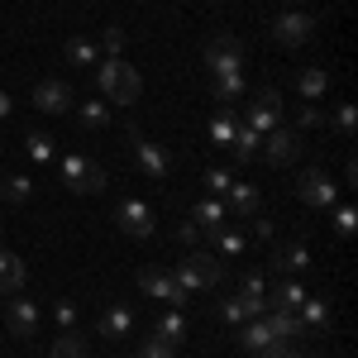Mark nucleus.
I'll return each instance as SVG.
<instances>
[{"instance_id":"obj_17","label":"nucleus","mask_w":358,"mask_h":358,"mask_svg":"<svg viewBox=\"0 0 358 358\" xmlns=\"http://www.w3.org/2000/svg\"><path fill=\"white\" fill-rule=\"evenodd\" d=\"M20 287H24V258H15L10 248H0V292L15 296Z\"/></svg>"},{"instance_id":"obj_13","label":"nucleus","mask_w":358,"mask_h":358,"mask_svg":"<svg viewBox=\"0 0 358 358\" xmlns=\"http://www.w3.org/2000/svg\"><path fill=\"white\" fill-rule=\"evenodd\" d=\"M5 325H10V334H20V339L38 334V306L29 301V296H15V301L5 306Z\"/></svg>"},{"instance_id":"obj_6","label":"nucleus","mask_w":358,"mask_h":358,"mask_svg":"<svg viewBox=\"0 0 358 358\" xmlns=\"http://www.w3.org/2000/svg\"><path fill=\"white\" fill-rule=\"evenodd\" d=\"M206 67H210V77H224V72H244V48H239V38H210L206 43Z\"/></svg>"},{"instance_id":"obj_34","label":"nucleus","mask_w":358,"mask_h":358,"mask_svg":"<svg viewBox=\"0 0 358 358\" xmlns=\"http://www.w3.org/2000/svg\"><path fill=\"white\" fill-rule=\"evenodd\" d=\"M210 138H215L220 148H229V143H234V120H229V115H215V120H210Z\"/></svg>"},{"instance_id":"obj_11","label":"nucleus","mask_w":358,"mask_h":358,"mask_svg":"<svg viewBox=\"0 0 358 358\" xmlns=\"http://www.w3.org/2000/svg\"><path fill=\"white\" fill-rule=\"evenodd\" d=\"M115 220H120V229H124L129 239H148V234H153V210H148L143 201H134V196L120 201V215H115Z\"/></svg>"},{"instance_id":"obj_4","label":"nucleus","mask_w":358,"mask_h":358,"mask_svg":"<svg viewBox=\"0 0 358 358\" xmlns=\"http://www.w3.org/2000/svg\"><path fill=\"white\" fill-rule=\"evenodd\" d=\"M263 158L273 167H287L301 158V129H287V124H277V129H268L263 134V148H258Z\"/></svg>"},{"instance_id":"obj_43","label":"nucleus","mask_w":358,"mask_h":358,"mask_svg":"<svg viewBox=\"0 0 358 358\" xmlns=\"http://www.w3.org/2000/svg\"><path fill=\"white\" fill-rule=\"evenodd\" d=\"M263 358H306V354H296L292 344H273V349H263Z\"/></svg>"},{"instance_id":"obj_22","label":"nucleus","mask_w":358,"mask_h":358,"mask_svg":"<svg viewBox=\"0 0 358 358\" xmlns=\"http://www.w3.org/2000/svg\"><path fill=\"white\" fill-rule=\"evenodd\" d=\"M239 344H244L248 354H263V349H273L277 339L268 330V320H244V330H239Z\"/></svg>"},{"instance_id":"obj_3","label":"nucleus","mask_w":358,"mask_h":358,"mask_svg":"<svg viewBox=\"0 0 358 358\" xmlns=\"http://www.w3.org/2000/svg\"><path fill=\"white\" fill-rule=\"evenodd\" d=\"M62 182L77 196H96V192L110 187V172L101 163H91V158H82V153H67V158H62Z\"/></svg>"},{"instance_id":"obj_42","label":"nucleus","mask_w":358,"mask_h":358,"mask_svg":"<svg viewBox=\"0 0 358 358\" xmlns=\"http://www.w3.org/2000/svg\"><path fill=\"white\" fill-rule=\"evenodd\" d=\"M177 239H182V244H196V239H201V224H177Z\"/></svg>"},{"instance_id":"obj_9","label":"nucleus","mask_w":358,"mask_h":358,"mask_svg":"<svg viewBox=\"0 0 358 358\" xmlns=\"http://www.w3.org/2000/svg\"><path fill=\"white\" fill-rule=\"evenodd\" d=\"M277 115H282V96H277V86H263V91L253 96V106H248L244 124L253 134H268V129H277Z\"/></svg>"},{"instance_id":"obj_29","label":"nucleus","mask_w":358,"mask_h":358,"mask_svg":"<svg viewBox=\"0 0 358 358\" xmlns=\"http://www.w3.org/2000/svg\"><path fill=\"white\" fill-rule=\"evenodd\" d=\"M67 62H72V67H96V62H101V48H96L91 38H72V43H67Z\"/></svg>"},{"instance_id":"obj_14","label":"nucleus","mask_w":358,"mask_h":358,"mask_svg":"<svg viewBox=\"0 0 358 358\" xmlns=\"http://www.w3.org/2000/svg\"><path fill=\"white\" fill-rule=\"evenodd\" d=\"M234 301L244 306V315H248V320L268 315V282H263L258 273H248L244 282H239V296H234Z\"/></svg>"},{"instance_id":"obj_16","label":"nucleus","mask_w":358,"mask_h":358,"mask_svg":"<svg viewBox=\"0 0 358 358\" xmlns=\"http://www.w3.org/2000/svg\"><path fill=\"white\" fill-rule=\"evenodd\" d=\"M224 220H229V210H224L220 196H210V201H201L192 210V224H201L206 234H215V229H224Z\"/></svg>"},{"instance_id":"obj_23","label":"nucleus","mask_w":358,"mask_h":358,"mask_svg":"<svg viewBox=\"0 0 358 358\" xmlns=\"http://www.w3.org/2000/svg\"><path fill=\"white\" fill-rule=\"evenodd\" d=\"M296 320H301V330H325L330 325V306L320 301V296H306L296 306Z\"/></svg>"},{"instance_id":"obj_33","label":"nucleus","mask_w":358,"mask_h":358,"mask_svg":"<svg viewBox=\"0 0 358 358\" xmlns=\"http://www.w3.org/2000/svg\"><path fill=\"white\" fill-rule=\"evenodd\" d=\"M29 192H34V182H29V177H5V187H0V196H5L10 206L29 201Z\"/></svg>"},{"instance_id":"obj_26","label":"nucleus","mask_w":358,"mask_h":358,"mask_svg":"<svg viewBox=\"0 0 358 358\" xmlns=\"http://www.w3.org/2000/svg\"><path fill=\"white\" fill-rule=\"evenodd\" d=\"M229 148H234L239 163H253V153L263 148V134H253L248 124H234V143H229Z\"/></svg>"},{"instance_id":"obj_28","label":"nucleus","mask_w":358,"mask_h":358,"mask_svg":"<svg viewBox=\"0 0 358 358\" xmlns=\"http://www.w3.org/2000/svg\"><path fill=\"white\" fill-rule=\"evenodd\" d=\"M91 349H86V334L82 330H62L53 344V358H86Z\"/></svg>"},{"instance_id":"obj_39","label":"nucleus","mask_w":358,"mask_h":358,"mask_svg":"<svg viewBox=\"0 0 358 358\" xmlns=\"http://www.w3.org/2000/svg\"><path fill=\"white\" fill-rule=\"evenodd\" d=\"M220 315L229 320V325H244V320H248V315H244V306L234 301V296H224V301H220Z\"/></svg>"},{"instance_id":"obj_7","label":"nucleus","mask_w":358,"mask_h":358,"mask_svg":"<svg viewBox=\"0 0 358 358\" xmlns=\"http://www.w3.org/2000/svg\"><path fill=\"white\" fill-rule=\"evenodd\" d=\"M310 34H315V20H310L306 10H282V15L273 20V38L282 43V48H301Z\"/></svg>"},{"instance_id":"obj_37","label":"nucleus","mask_w":358,"mask_h":358,"mask_svg":"<svg viewBox=\"0 0 358 358\" xmlns=\"http://www.w3.org/2000/svg\"><path fill=\"white\" fill-rule=\"evenodd\" d=\"M334 124H339V134L354 138V124H358V110L354 106H339V115H334Z\"/></svg>"},{"instance_id":"obj_5","label":"nucleus","mask_w":358,"mask_h":358,"mask_svg":"<svg viewBox=\"0 0 358 358\" xmlns=\"http://www.w3.org/2000/svg\"><path fill=\"white\" fill-rule=\"evenodd\" d=\"M129 143H134V163L143 167V177H153V182H167V172H172V158H167L163 148H158L153 138H143L134 124H129Z\"/></svg>"},{"instance_id":"obj_25","label":"nucleus","mask_w":358,"mask_h":358,"mask_svg":"<svg viewBox=\"0 0 358 358\" xmlns=\"http://www.w3.org/2000/svg\"><path fill=\"white\" fill-rule=\"evenodd\" d=\"M244 248H248V239L239 229H215V234H210V253H215V258H239Z\"/></svg>"},{"instance_id":"obj_36","label":"nucleus","mask_w":358,"mask_h":358,"mask_svg":"<svg viewBox=\"0 0 358 358\" xmlns=\"http://www.w3.org/2000/svg\"><path fill=\"white\" fill-rule=\"evenodd\" d=\"M354 224H358L354 206H339V210H334V229H339V234H354Z\"/></svg>"},{"instance_id":"obj_18","label":"nucleus","mask_w":358,"mask_h":358,"mask_svg":"<svg viewBox=\"0 0 358 358\" xmlns=\"http://www.w3.org/2000/svg\"><path fill=\"white\" fill-rule=\"evenodd\" d=\"M224 210H229V215H253V210H258V187H253V182H229Z\"/></svg>"},{"instance_id":"obj_12","label":"nucleus","mask_w":358,"mask_h":358,"mask_svg":"<svg viewBox=\"0 0 358 358\" xmlns=\"http://www.w3.org/2000/svg\"><path fill=\"white\" fill-rule=\"evenodd\" d=\"M296 192H301V201L306 206H315V210H330L334 206V182L325 177V172H301V182H296Z\"/></svg>"},{"instance_id":"obj_24","label":"nucleus","mask_w":358,"mask_h":358,"mask_svg":"<svg viewBox=\"0 0 358 358\" xmlns=\"http://www.w3.org/2000/svg\"><path fill=\"white\" fill-rule=\"evenodd\" d=\"M296 86H301V101H310V106H315V101L330 91V72H325V67H306L301 77H296Z\"/></svg>"},{"instance_id":"obj_40","label":"nucleus","mask_w":358,"mask_h":358,"mask_svg":"<svg viewBox=\"0 0 358 358\" xmlns=\"http://www.w3.org/2000/svg\"><path fill=\"white\" fill-rule=\"evenodd\" d=\"M315 124H325V110L306 101V106H301V129H315Z\"/></svg>"},{"instance_id":"obj_20","label":"nucleus","mask_w":358,"mask_h":358,"mask_svg":"<svg viewBox=\"0 0 358 358\" xmlns=\"http://www.w3.org/2000/svg\"><path fill=\"white\" fill-rule=\"evenodd\" d=\"M210 91L220 106H239L244 101V72H224V77H210Z\"/></svg>"},{"instance_id":"obj_35","label":"nucleus","mask_w":358,"mask_h":358,"mask_svg":"<svg viewBox=\"0 0 358 358\" xmlns=\"http://www.w3.org/2000/svg\"><path fill=\"white\" fill-rule=\"evenodd\" d=\"M229 182H234V177H229L224 167H210V172H206V187H210V196H224V192H229Z\"/></svg>"},{"instance_id":"obj_10","label":"nucleus","mask_w":358,"mask_h":358,"mask_svg":"<svg viewBox=\"0 0 358 358\" xmlns=\"http://www.w3.org/2000/svg\"><path fill=\"white\" fill-rule=\"evenodd\" d=\"M34 106L48 110V115H62V110L77 106V96H72V86L62 82V77H43V82L34 86Z\"/></svg>"},{"instance_id":"obj_21","label":"nucleus","mask_w":358,"mask_h":358,"mask_svg":"<svg viewBox=\"0 0 358 358\" xmlns=\"http://www.w3.org/2000/svg\"><path fill=\"white\" fill-rule=\"evenodd\" d=\"M268 330H273L277 344H292L296 334H306L301 320H296V310H268Z\"/></svg>"},{"instance_id":"obj_30","label":"nucleus","mask_w":358,"mask_h":358,"mask_svg":"<svg viewBox=\"0 0 358 358\" xmlns=\"http://www.w3.org/2000/svg\"><path fill=\"white\" fill-rule=\"evenodd\" d=\"M24 148L34 163H53V138L43 134V129H34V134H24Z\"/></svg>"},{"instance_id":"obj_19","label":"nucleus","mask_w":358,"mask_h":358,"mask_svg":"<svg viewBox=\"0 0 358 358\" xmlns=\"http://www.w3.org/2000/svg\"><path fill=\"white\" fill-rule=\"evenodd\" d=\"M101 334H106V339H124V334H134V310H129V306H110V310L101 315Z\"/></svg>"},{"instance_id":"obj_45","label":"nucleus","mask_w":358,"mask_h":358,"mask_svg":"<svg viewBox=\"0 0 358 358\" xmlns=\"http://www.w3.org/2000/svg\"><path fill=\"white\" fill-rule=\"evenodd\" d=\"M5 115H10V96L0 91V124H5Z\"/></svg>"},{"instance_id":"obj_8","label":"nucleus","mask_w":358,"mask_h":358,"mask_svg":"<svg viewBox=\"0 0 358 358\" xmlns=\"http://www.w3.org/2000/svg\"><path fill=\"white\" fill-rule=\"evenodd\" d=\"M138 292H143V296H153V301H167V306H182V301H187V292L177 287V277L167 273V268H143V273H138Z\"/></svg>"},{"instance_id":"obj_41","label":"nucleus","mask_w":358,"mask_h":358,"mask_svg":"<svg viewBox=\"0 0 358 358\" xmlns=\"http://www.w3.org/2000/svg\"><path fill=\"white\" fill-rule=\"evenodd\" d=\"M57 325L62 330H77V306L72 301H57Z\"/></svg>"},{"instance_id":"obj_27","label":"nucleus","mask_w":358,"mask_h":358,"mask_svg":"<svg viewBox=\"0 0 358 358\" xmlns=\"http://www.w3.org/2000/svg\"><path fill=\"white\" fill-rule=\"evenodd\" d=\"M273 263H277V273H287V277H292V273H301L306 263H310V253H306V244H287V248H277V258H273Z\"/></svg>"},{"instance_id":"obj_2","label":"nucleus","mask_w":358,"mask_h":358,"mask_svg":"<svg viewBox=\"0 0 358 358\" xmlns=\"http://www.w3.org/2000/svg\"><path fill=\"white\" fill-rule=\"evenodd\" d=\"M96 82H101V96L110 101V106H134L138 101V67L129 62H120V57H106V62H96Z\"/></svg>"},{"instance_id":"obj_44","label":"nucleus","mask_w":358,"mask_h":358,"mask_svg":"<svg viewBox=\"0 0 358 358\" xmlns=\"http://www.w3.org/2000/svg\"><path fill=\"white\" fill-rule=\"evenodd\" d=\"M106 48H110V57L124 48V34H120V29H106Z\"/></svg>"},{"instance_id":"obj_1","label":"nucleus","mask_w":358,"mask_h":358,"mask_svg":"<svg viewBox=\"0 0 358 358\" xmlns=\"http://www.w3.org/2000/svg\"><path fill=\"white\" fill-rule=\"evenodd\" d=\"M172 277H177V287L192 296V292H215L224 282V263L210 253V248H201V253H192V258H182L177 268H172Z\"/></svg>"},{"instance_id":"obj_15","label":"nucleus","mask_w":358,"mask_h":358,"mask_svg":"<svg viewBox=\"0 0 358 358\" xmlns=\"http://www.w3.org/2000/svg\"><path fill=\"white\" fill-rule=\"evenodd\" d=\"M306 296H310V292H306L301 282H292V277H282V282L273 287V296H268V310H296V306H301Z\"/></svg>"},{"instance_id":"obj_38","label":"nucleus","mask_w":358,"mask_h":358,"mask_svg":"<svg viewBox=\"0 0 358 358\" xmlns=\"http://www.w3.org/2000/svg\"><path fill=\"white\" fill-rule=\"evenodd\" d=\"M134 358H172V344H163V339H148V344H138Z\"/></svg>"},{"instance_id":"obj_31","label":"nucleus","mask_w":358,"mask_h":358,"mask_svg":"<svg viewBox=\"0 0 358 358\" xmlns=\"http://www.w3.org/2000/svg\"><path fill=\"white\" fill-rule=\"evenodd\" d=\"M77 110V120H82V129H106V120H110V110L101 106V101H91V106H72Z\"/></svg>"},{"instance_id":"obj_32","label":"nucleus","mask_w":358,"mask_h":358,"mask_svg":"<svg viewBox=\"0 0 358 358\" xmlns=\"http://www.w3.org/2000/svg\"><path fill=\"white\" fill-rule=\"evenodd\" d=\"M153 339H163V344H182V339H187V320H182V315H163Z\"/></svg>"}]
</instances>
